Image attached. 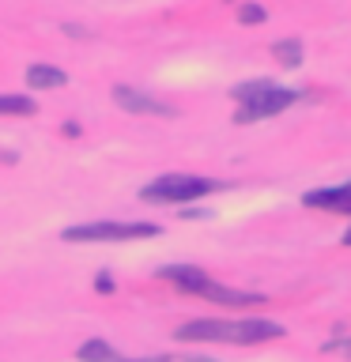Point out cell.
<instances>
[{"mask_svg":"<svg viewBox=\"0 0 351 362\" xmlns=\"http://www.w3.org/2000/svg\"><path fill=\"white\" fill-rule=\"evenodd\" d=\"M234 102H238V113L234 121L238 124H249V121H260V117H272V113L287 110L299 90H287V87H276L268 79H253V83H238L234 90Z\"/></svg>","mask_w":351,"mask_h":362,"instance_id":"obj_2","label":"cell"},{"mask_svg":"<svg viewBox=\"0 0 351 362\" xmlns=\"http://www.w3.org/2000/svg\"><path fill=\"white\" fill-rule=\"evenodd\" d=\"M0 113L30 117V113H38V106H34V98H27V95H0Z\"/></svg>","mask_w":351,"mask_h":362,"instance_id":"obj_10","label":"cell"},{"mask_svg":"<svg viewBox=\"0 0 351 362\" xmlns=\"http://www.w3.org/2000/svg\"><path fill=\"white\" fill-rule=\"evenodd\" d=\"M68 76L61 72V68H50V64H30L27 68V87L34 90H53V87H64Z\"/></svg>","mask_w":351,"mask_h":362,"instance_id":"obj_8","label":"cell"},{"mask_svg":"<svg viewBox=\"0 0 351 362\" xmlns=\"http://www.w3.org/2000/svg\"><path fill=\"white\" fill-rule=\"evenodd\" d=\"M219 189V181L212 177H189V174H166L155 177L151 185L140 189L144 200H159V204H189L197 197H208V192Z\"/></svg>","mask_w":351,"mask_h":362,"instance_id":"obj_3","label":"cell"},{"mask_svg":"<svg viewBox=\"0 0 351 362\" xmlns=\"http://www.w3.org/2000/svg\"><path fill=\"white\" fill-rule=\"evenodd\" d=\"M328 351H336V355L351 358V339H333V344H328Z\"/></svg>","mask_w":351,"mask_h":362,"instance_id":"obj_13","label":"cell"},{"mask_svg":"<svg viewBox=\"0 0 351 362\" xmlns=\"http://www.w3.org/2000/svg\"><path fill=\"white\" fill-rule=\"evenodd\" d=\"M344 242H347V245H351V230H347V234H344Z\"/></svg>","mask_w":351,"mask_h":362,"instance_id":"obj_15","label":"cell"},{"mask_svg":"<svg viewBox=\"0 0 351 362\" xmlns=\"http://www.w3.org/2000/svg\"><path fill=\"white\" fill-rule=\"evenodd\" d=\"M272 53H276L287 68H299L302 64V45L299 42H276V45H272Z\"/></svg>","mask_w":351,"mask_h":362,"instance_id":"obj_11","label":"cell"},{"mask_svg":"<svg viewBox=\"0 0 351 362\" xmlns=\"http://www.w3.org/2000/svg\"><path fill=\"white\" fill-rule=\"evenodd\" d=\"M238 19H242V23H260V19H265V8H257V4H246L242 11H238Z\"/></svg>","mask_w":351,"mask_h":362,"instance_id":"obj_12","label":"cell"},{"mask_svg":"<svg viewBox=\"0 0 351 362\" xmlns=\"http://www.w3.org/2000/svg\"><path fill=\"white\" fill-rule=\"evenodd\" d=\"M113 102H117L121 110H129V113H147V117H174L178 113L174 106H166V102L144 95V90H136V87H125V83L113 87Z\"/></svg>","mask_w":351,"mask_h":362,"instance_id":"obj_5","label":"cell"},{"mask_svg":"<svg viewBox=\"0 0 351 362\" xmlns=\"http://www.w3.org/2000/svg\"><path fill=\"white\" fill-rule=\"evenodd\" d=\"M185 344H265V339L283 336V328L276 321H215V317H197V321H185L174 332Z\"/></svg>","mask_w":351,"mask_h":362,"instance_id":"obj_1","label":"cell"},{"mask_svg":"<svg viewBox=\"0 0 351 362\" xmlns=\"http://www.w3.org/2000/svg\"><path fill=\"white\" fill-rule=\"evenodd\" d=\"M155 223H84L68 226L61 234L64 242H132V238H155Z\"/></svg>","mask_w":351,"mask_h":362,"instance_id":"obj_4","label":"cell"},{"mask_svg":"<svg viewBox=\"0 0 351 362\" xmlns=\"http://www.w3.org/2000/svg\"><path fill=\"white\" fill-rule=\"evenodd\" d=\"M306 208H325V211H351V181L336 189H313L302 197Z\"/></svg>","mask_w":351,"mask_h":362,"instance_id":"obj_7","label":"cell"},{"mask_svg":"<svg viewBox=\"0 0 351 362\" xmlns=\"http://www.w3.org/2000/svg\"><path fill=\"white\" fill-rule=\"evenodd\" d=\"M79 362H117V351H113L106 339H87L84 347L76 351Z\"/></svg>","mask_w":351,"mask_h":362,"instance_id":"obj_9","label":"cell"},{"mask_svg":"<svg viewBox=\"0 0 351 362\" xmlns=\"http://www.w3.org/2000/svg\"><path fill=\"white\" fill-rule=\"evenodd\" d=\"M117 362H170L166 355H151V358H117Z\"/></svg>","mask_w":351,"mask_h":362,"instance_id":"obj_14","label":"cell"},{"mask_svg":"<svg viewBox=\"0 0 351 362\" xmlns=\"http://www.w3.org/2000/svg\"><path fill=\"white\" fill-rule=\"evenodd\" d=\"M192 294H200V298H208V302H219V305H260L265 302V294L234 291V287H223V283H215V279H204Z\"/></svg>","mask_w":351,"mask_h":362,"instance_id":"obj_6","label":"cell"}]
</instances>
